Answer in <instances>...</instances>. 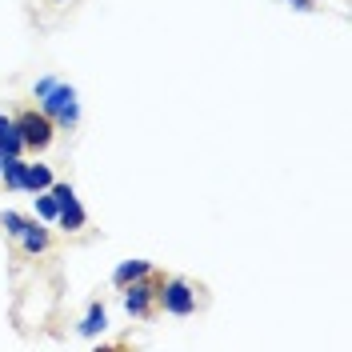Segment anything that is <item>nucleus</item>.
<instances>
[{"label":"nucleus","mask_w":352,"mask_h":352,"mask_svg":"<svg viewBox=\"0 0 352 352\" xmlns=\"http://www.w3.org/2000/svg\"><path fill=\"white\" fill-rule=\"evenodd\" d=\"M41 112L56 124V132H72L76 124H80V100H76V88L65 85V80H56V85L41 96Z\"/></svg>","instance_id":"f257e3e1"},{"label":"nucleus","mask_w":352,"mask_h":352,"mask_svg":"<svg viewBox=\"0 0 352 352\" xmlns=\"http://www.w3.org/2000/svg\"><path fill=\"white\" fill-rule=\"evenodd\" d=\"M12 124H16V132H21V140H24V153H44L56 140V124L41 109H21L12 116Z\"/></svg>","instance_id":"f03ea898"},{"label":"nucleus","mask_w":352,"mask_h":352,"mask_svg":"<svg viewBox=\"0 0 352 352\" xmlns=\"http://www.w3.org/2000/svg\"><path fill=\"white\" fill-rule=\"evenodd\" d=\"M156 308H164L168 316H192L197 312V288L180 276H160L156 280Z\"/></svg>","instance_id":"7ed1b4c3"},{"label":"nucleus","mask_w":352,"mask_h":352,"mask_svg":"<svg viewBox=\"0 0 352 352\" xmlns=\"http://www.w3.org/2000/svg\"><path fill=\"white\" fill-rule=\"evenodd\" d=\"M156 272H148V276H140V280H129V285L120 288L124 292V312L129 316H136V320H148L156 312Z\"/></svg>","instance_id":"20e7f679"},{"label":"nucleus","mask_w":352,"mask_h":352,"mask_svg":"<svg viewBox=\"0 0 352 352\" xmlns=\"http://www.w3.org/2000/svg\"><path fill=\"white\" fill-rule=\"evenodd\" d=\"M16 244H21L28 256H41V252L52 248V232L44 228V220H24V232L16 236Z\"/></svg>","instance_id":"39448f33"},{"label":"nucleus","mask_w":352,"mask_h":352,"mask_svg":"<svg viewBox=\"0 0 352 352\" xmlns=\"http://www.w3.org/2000/svg\"><path fill=\"white\" fill-rule=\"evenodd\" d=\"M0 184L8 192H24V156H0Z\"/></svg>","instance_id":"423d86ee"},{"label":"nucleus","mask_w":352,"mask_h":352,"mask_svg":"<svg viewBox=\"0 0 352 352\" xmlns=\"http://www.w3.org/2000/svg\"><path fill=\"white\" fill-rule=\"evenodd\" d=\"M76 329H80V336H85V340L100 336V332L109 329V308L100 305V300H92V305H88V312H85V320H80Z\"/></svg>","instance_id":"0eeeda50"},{"label":"nucleus","mask_w":352,"mask_h":352,"mask_svg":"<svg viewBox=\"0 0 352 352\" xmlns=\"http://www.w3.org/2000/svg\"><path fill=\"white\" fill-rule=\"evenodd\" d=\"M56 224L65 228V232H80L88 224V217H85V208H80V200L72 197V200H65L60 208H56Z\"/></svg>","instance_id":"6e6552de"},{"label":"nucleus","mask_w":352,"mask_h":352,"mask_svg":"<svg viewBox=\"0 0 352 352\" xmlns=\"http://www.w3.org/2000/svg\"><path fill=\"white\" fill-rule=\"evenodd\" d=\"M52 180H56V176H52V164H41V160L28 164V160H24V192H44Z\"/></svg>","instance_id":"1a4fd4ad"},{"label":"nucleus","mask_w":352,"mask_h":352,"mask_svg":"<svg viewBox=\"0 0 352 352\" xmlns=\"http://www.w3.org/2000/svg\"><path fill=\"white\" fill-rule=\"evenodd\" d=\"M148 272H156L153 261H120L116 264V272H112V285L124 288L129 280H140V276H148Z\"/></svg>","instance_id":"9d476101"},{"label":"nucleus","mask_w":352,"mask_h":352,"mask_svg":"<svg viewBox=\"0 0 352 352\" xmlns=\"http://www.w3.org/2000/svg\"><path fill=\"white\" fill-rule=\"evenodd\" d=\"M32 204H36V220H44V224H56V200H52V192L44 188V192H32Z\"/></svg>","instance_id":"9b49d317"},{"label":"nucleus","mask_w":352,"mask_h":352,"mask_svg":"<svg viewBox=\"0 0 352 352\" xmlns=\"http://www.w3.org/2000/svg\"><path fill=\"white\" fill-rule=\"evenodd\" d=\"M0 156H24V140L16 132V124H8L4 136H0Z\"/></svg>","instance_id":"f8f14e48"},{"label":"nucleus","mask_w":352,"mask_h":352,"mask_svg":"<svg viewBox=\"0 0 352 352\" xmlns=\"http://www.w3.org/2000/svg\"><path fill=\"white\" fill-rule=\"evenodd\" d=\"M24 220H28V217H21V212H12V208H4V212H0V228H4V232H8V236L16 241V236L24 232Z\"/></svg>","instance_id":"ddd939ff"},{"label":"nucleus","mask_w":352,"mask_h":352,"mask_svg":"<svg viewBox=\"0 0 352 352\" xmlns=\"http://www.w3.org/2000/svg\"><path fill=\"white\" fill-rule=\"evenodd\" d=\"M56 85V76H41V80H36V85H32V96H36V100H41L44 92H48V88Z\"/></svg>","instance_id":"4468645a"},{"label":"nucleus","mask_w":352,"mask_h":352,"mask_svg":"<svg viewBox=\"0 0 352 352\" xmlns=\"http://www.w3.org/2000/svg\"><path fill=\"white\" fill-rule=\"evenodd\" d=\"M288 4H292L296 12H312V8H316V0H288Z\"/></svg>","instance_id":"2eb2a0df"},{"label":"nucleus","mask_w":352,"mask_h":352,"mask_svg":"<svg viewBox=\"0 0 352 352\" xmlns=\"http://www.w3.org/2000/svg\"><path fill=\"white\" fill-rule=\"evenodd\" d=\"M8 124H12V116H4V112H0V136H4V129H8Z\"/></svg>","instance_id":"dca6fc26"}]
</instances>
